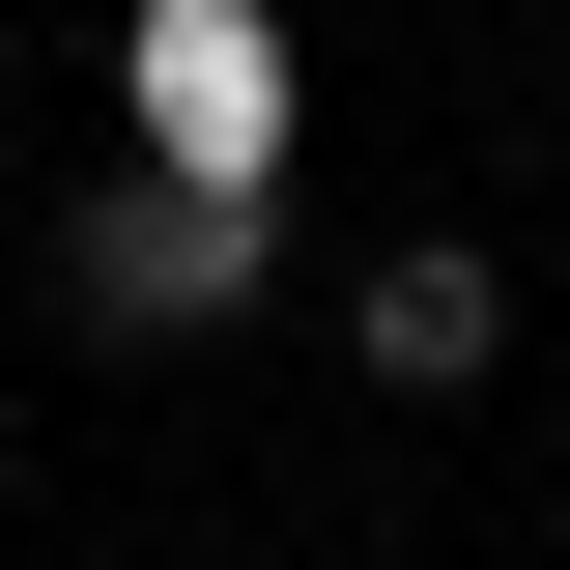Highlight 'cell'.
Instances as JSON below:
<instances>
[{"label":"cell","mask_w":570,"mask_h":570,"mask_svg":"<svg viewBox=\"0 0 570 570\" xmlns=\"http://www.w3.org/2000/svg\"><path fill=\"white\" fill-rule=\"evenodd\" d=\"M257 171H86L58 200V314L86 343H228V314H257Z\"/></svg>","instance_id":"obj_1"},{"label":"cell","mask_w":570,"mask_h":570,"mask_svg":"<svg viewBox=\"0 0 570 570\" xmlns=\"http://www.w3.org/2000/svg\"><path fill=\"white\" fill-rule=\"evenodd\" d=\"M343 343H371V400H485L513 371V257L485 228H400V257L343 285Z\"/></svg>","instance_id":"obj_2"}]
</instances>
